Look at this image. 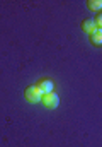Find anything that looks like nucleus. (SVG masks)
Here are the masks:
<instances>
[{
	"label": "nucleus",
	"mask_w": 102,
	"mask_h": 147,
	"mask_svg": "<svg viewBox=\"0 0 102 147\" xmlns=\"http://www.w3.org/2000/svg\"><path fill=\"white\" fill-rule=\"evenodd\" d=\"M41 103L44 105V108L48 110H56L60 106V96L53 91V92H48V94H43L41 98Z\"/></svg>",
	"instance_id": "1"
},
{
	"label": "nucleus",
	"mask_w": 102,
	"mask_h": 147,
	"mask_svg": "<svg viewBox=\"0 0 102 147\" xmlns=\"http://www.w3.org/2000/svg\"><path fill=\"white\" fill-rule=\"evenodd\" d=\"M24 96H26V99H27L29 103H33V105H37V103H41V98H43V91H41L37 86H31V87H27V89H26Z\"/></svg>",
	"instance_id": "2"
},
{
	"label": "nucleus",
	"mask_w": 102,
	"mask_h": 147,
	"mask_svg": "<svg viewBox=\"0 0 102 147\" xmlns=\"http://www.w3.org/2000/svg\"><path fill=\"white\" fill-rule=\"evenodd\" d=\"M36 86L43 91V94H48V92H53L55 91V84H53L51 79H41Z\"/></svg>",
	"instance_id": "3"
},
{
	"label": "nucleus",
	"mask_w": 102,
	"mask_h": 147,
	"mask_svg": "<svg viewBox=\"0 0 102 147\" xmlns=\"http://www.w3.org/2000/svg\"><path fill=\"white\" fill-rule=\"evenodd\" d=\"M82 29L85 31V33H89V34H92L95 29H97V24H95V19H92V17H89V19H85L83 22H82Z\"/></svg>",
	"instance_id": "4"
},
{
	"label": "nucleus",
	"mask_w": 102,
	"mask_h": 147,
	"mask_svg": "<svg viewBox=\"0 0 102 147\" xmlns=\"http://www.w3.org/2000/svg\"><path fill=\"white\" fill-rule=\"evenodd\" d=\"M90 41H92L94 45H102V29L101 28H97V29L90 34Z\"/></svg>",
	"instance_id": "5"
},
{
	"label": "nucleus",
	"mask_w": 102,
	"mask_h": 147,
	"mask_svg": "<svg viewBox=\"0 0 102 147\" xmlns=\"http://www.w3.org/2000/svg\"><path fill=\"white\" fill-rule=\"evenodd\" d=\"M87 5H89V9H90L92 12L102 10V0H90V2H87Z\"/></svg>",
	"instance_id": "6"
},
{
	"label": "nucleus",
	"mask_w": 102,
	"mask_h": 147,
	"mask_svg": "<svg viewBox=\"0 0 102 147\" xmlns=\"http://www.w3.org/2000/svg\"><path fill=\"white\" fill-rule=\"evenodd\" d=\"M95 24H97V28H101V29H102V12L97 16V19H95Z\"/></svg>",
	"instance_id": "7"
}]
</instances>
